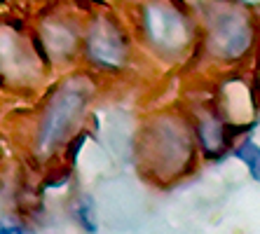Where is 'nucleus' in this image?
I'll use <instances>...</instances> for the list:
<instances>
[{"label": "nucleus", "instance_id": "2", "mask_svg": "<svg viewBox=\"0 0 260 234\" xmlns=\"http://www.w3.org/2000/svg\"><path fill=\"white\" fill-rule=\"evenodd\" d=\"M136 47L162 66H185L200 52V26L188 7L174 0H145L134 12Z\"/></svg>", "mask_w": 260, "mask_h": 234}, {"label": "nucleus", "instance_id": "8", "mask_svg": "<svg viewBox=\"0 0 260 234\" xmlns=\"http://www.w3.org/2000/svg\"><path fill=\"white\" fill-rule=\"evenodd\" d=\"M47 66L38 56L33 42L12 26H0V75L17 87H33L45 80Z\"/></svg>", "mask_w": 260, "mask_h": 234}, {"label": "nucleus", "instance_id": "4", "mask_svg": "<svg viewBox=\"0 0 260 234\" xmlns=\"http://www.w3.org/2000/svg\"><path fill=\"white\" fill-rule=\"evenodd\" d=\"M204 21L200 28V52L218 68L244 66L258 47L255 14L230 0H206L202 7Z\"/></svg>", "mask_w": 260, "mask_h": 234}, {"label": "nucleus", "instance_id": "12", "mask_svg": "<svg viewBox=\"0 0 260 234\" xmlns=\"http://www.w3.org/2000/svg\"><path fill=\"white\" fill-rule=\"evenodd\" d=\"M0 234H26V229L21 227V225L7 222V225H0Z\"/></svg>", "mask_w": 260, "mask_h": 234}, {"label": "nucleus", "instance_id": "5", "mask_svg": "<svg viewBox=\"0 0 260 234\" xmlns=\"http://www.w3.org/2000/svg\"><path fill=\"white\" fill-rule=\"evenodd\" d=\"M136 59L139 47L132 28L113 12H96L82 24L80 61L94 78H122L134 71Z\"/></svg>", "mask_w": 260, "mask_h": 234}, {"label": "nucleus", "instance_id": "10", "mask_svg": "<svg viewBox=\"0 0 260 234\" xmlns=\"http://www.w3.org/2000/svg\"><path fill=\"white\" fill-rule=\"evenodd\" d=\"M71 216L73 220L80 225V229L87 234H96L99 232V216H96V204L89 194H78L71 204Z\"/></svg>", "mask_w": 260, "mask_h": 234}, {"label": "nucleus", "instance_id": "3", "mask_svg": "<svg viewBox=\"0 0 260 234\" xmlns=\"http://www.w3.org/2000/svg\"><path fill=\"white\" fill-rule=\"evenodd\" d=\"M99 89V78L73 68L52 87L33 129V150L38 157H52L66 148L82 129Z\"/></svg>", "mask_w": 260, "mask_h": 234}, {"label": "nucleus", "instance_id": "9", "mask_svg": "<svg viewBox=\"0 0 260 234\" xmlns=\"http://www.w3.org/2000/svg\"><path fill=\"white\" fill-rule=\"evenodd\" d=\"M230 155L246 169L248 176H251L255 183H260V145L255 143L253 138L251 136L239 138V143L232 145Z\"/></svg>", "mask_w": 260, "mask_h": 234}, {"label": "nucleus", "instance_id": "6", "mask_svg": "<svg viewBox=\"0 0 260 234\" xmlns=\"http://www.w3.org/2000/svg\"><path fill=\"white\" fill-rule=\"evenodd\" d=\"M33 47L47 71H73L80 63L82 21L68 10H54L43 17L33 36Z\"/></svg>", "mask_w": 260, "mask_h": 234}, {"label": "nucleus", "instance_id": "7", "mask_svg": "<svg viewBox=\"0 0 260 234\" xmlns=\"http://www.w3.org/2000/svg\"><path fill=\"white\" fill-rule=\"evenodd\" d=\"M185 113L192 124L200 155L209 162H220L225 155H230L235 141H239V133L248 129L228 120L216 101H197Z\"/></svg>", "mask_w": 260, "mask_h": 234}, {"label": "nucleus", "instance_id": "1", "mask_svg": "<svg viewBox=\"0 0 260 234\" xmlns=\"http://www.w3.org/2000/svg\"><path fill=\"white\" fill-rule=\"evenodd\" d=\"M141 171L155 183L171 185L197 166V138L185 110L167 108L143 122L136 141Z\"/></svg>", "mask_w": 260, "mask_h": 234}, {"label": "nucleus", "instance_id": "11", "mask_svg": "<svg viewBox=\"0 0 260 234\" xmlns=\"http://www.w3.org/2000/svg\"><path fill=\"white\" fill-rule=\"evenodd\" d=\"M230 3H235V5L244 7V10H248V12H260V0H230Z\"/></svg>", "mask_w": 260, "mask_h": 234}]
</instances>
